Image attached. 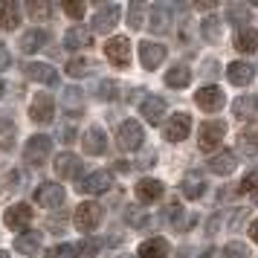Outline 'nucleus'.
<instances>
[{
	"instance_id": "obj_27",
	"label": "nucleus",
	"mask_w": 258,
	"mask_h": 258,
	"mask_svg": "<svg viewBox=\"0 0 258 258\" xmlns=\"http://www.w3.org/2000/svg\"><path fill=\"white\" fill-rule=\"evenodd\" d=\"M226 21L232 26L246 29V24L252 21V9H249L246 3H226Z\"/></svg>"
},
{
	"instance_id": "obj_1",
	"label": "nucleus",
	"mask_w": 258,
	"mask_h": 258,
	"mask_svg": "<svg viewBox=\"0 0 258 258\" xmlns=\"http://www.w3.org/2000/svg\"><path fill=\"white\" fill-rule=\"evenodd\" d=\"M102 206L96 203V200H84L79 203V209L73 212V223H76V229H82V232H93L99 229V223H102Z\"/></svg>"
},
{
	"instance_id": "obj_30",
	"label": "nucleus",
	"mask_w": 258,
	"mask_h": 258,
	"mask_svg": "<svg viewBox=\"0 0 258 258\" xmlns=\"http://www.w3.org/2000/svg\"><path fill=\"white\" fill-rule=\"evenodd\" d=\"M235 49H238V52H246V55H249V52H258V29H249V26L241 29V32L235 35Z\"/></svg>"
},
{
	"instance_id": "obj_36",
	"label": "nucleus",
	"mask_w": 258,
	"mask_h": 258,
	"mask_svg": "<svg viewBox=\"0 0 258 258\" xmlns=\"http://www.w3.org/2000/svg\"><path fill=\"white\" fill-rule=\"evenodd\" d=\"M96 99H102V102H113V99H119V84L110 82V79L99 82V87H96Z\"/></svg>"
},
{
	"instance_id": "obj_16",
	"label": "nucleus",
	"mask_w": 258,
	"mask_h": 258,
	"mask_svg": "<svg viewBox=\"0 0 258 258\" xmlns=\"http://www.w3.org/2000/svg\"><path fill=\"white\" fill-rule=\"evenodd\" d=\"M188 131H191V116L188 113H174V116L165 122V140L180 142L188 137Z\"/></svg>"
},
{
	"instance_id": "obj_35",
	"label": "nucleus",
	"mask_w": 258,
	"mask_h": 258,
	"mask_svg": "<svg viewBox=\"0 0 258 258\" xmlns=\"http://www.w3.org/2000/svg\"><path fill=\"white\" fill-rule=\"evenodd\" d=\"M96 252H99V241L84 238V241L73 244V258H96Z\"/></svg>"
},
{
	"instance_id": "obj_39",
	"label": "nucleus",
	"mask_w": 258,
	"mask_h": 258,
	"mask_svg": "<svg viewBox=\"0 0 258 258\" xmlns=\"http://www.w3.org/2000/svg\"><path fill=\"white\" fill-rule=\"evenodd\" d=\"M223 258H249V246L244 241H229L223 246Z\"/></svg>"
},
{
	"instance_id": "obj_33",
	"label": "nucleus",
	"mask_w": 258,
	"mask_h": 258,
	"mask_svg": "<svg viewBox=\"0 0 258 258\" xmlns=\"http://www.w3.org/2000/svg\"><path fill=\"white\" fill-rule=\"evenodd\" d=\"M15 134H18V128H15L12 119L0 116V148H3V151H9L15 145Z\"/></svg>"
},
{
	"instance_id": "obj_52",
	"label": "nucleus",
	"mask_w": 258,
	"mask_h": 258,
	"mask_svg": "<svg viewBox=\"0 0 258 258\" xmlns=\"http://www.w3.org/2000/svg\"><path fill=\"white\" fill-rule=\"evenodd\" d=\"M0 96H3V82H0Z\"/></svg>"
},
{
	"instance_id": "obj_43",
	"label": "nucleus",
	"mask_w": 258,
	"mask_h": 258,
	"mask_svg": "<svg viewBox=\"0 0 258 258\" xmlns=\"http://www.w3.org/2000/svg\"><path fill=\"white\" fill-rule=\"evenodd\" d=\"M255 188H258V165L246 171L244 183H241V188H238V195H241V191H255Z\"/></svg>"
},
{
	"instance_id": "obj_24",
	"label": "nucleus",
	"mask_w": 258,
	"mask_h": 258,
	"mask_svg": "<svg viewBox=\"0 0 258 258\" xmlns=\"http://www.w3.org/2000/svg\"><path fill=\"white\" fill-rule=\"evenodd\" d=\"M82 145H84V151L87 154H105L107 148V137H105V131L102 128H87L84 131V137H82Z\"/></svg>"
},
{
	"instance_id": "obj_17",
	"label": "nucleus",
	"mask_w": 258,
	"mask_h": 258,
	"mask_svg": "<svg viewBox=\"0 0 258 258\" xmlns=\"http://www.w3.org/2000/svg\"><path fill=\"white\" fill-rule=\"evenodd\" d=\"M168 26H171V6L154 3L151 18H148V29H151L154 35H163V32H168Z\"/></svg>"
},
{
	"instance_id": "obj_38",
	"label": "nucleus",
	"mask_w": 258,
	"mask_h": 258,
	"mask_svg": "<svg viewBox=\"0 0 258 258\" xmlns=\"http://www.w3.org/2000/svg\"><path fill=\"white\" fill-rule=\"evenodd\" d=\"M200 32H203L206 41H221V21H218L215 15H209V18L203 21V29H200Z\"/></svg>"
},
{
	"instance_id": "obj_44",
	"label": "nucleus",
	"mask_w": 258,
	"mask_h": 258,
	"mask_svg": "<svg viewBox=\"0 0 258 258\" xmlns=\"http://www.w3.org/2000/svg\"><path fill=\"white\" fill-rule=\"evenodd\" d=\"M64 12L70 15V18H76V21H82L84 12H87V3H79V0L76 3H64Z\"/></svg>"
},
{
	"instance_id": "obj_2",
	"label": "nucleus",
	"mask_w": 258,
	"mask_h": 258,
	"mask_svg": "<svg viewBox=\"0 0 258 258\" xmlns=\"http://www.w3.org/2000/svg\"><path fill=\"white\" fill-rule=\"evenodd\" d=\"M223 134H226V122H221V119L203 122V125H200V137H198V148L206 151V154H212L218 145H221Z\"/></svg>"
},
{
	"instance_id": "obj_25",
	"label": "nucleus",
	"mask_w": 258,
	"mask_h": 258,
	"mask_svg": "<svg viewBox=\"0 0 258 258\" xmlns=\"http://www.w3.org/2000/svg\"><path fill=\"white\" fill-rule=\"evenodd\" d=\"M44 44H49V35L44 29H26V35L21 38V52L24 55H32L38 49H44Z\"/></svg>"
},
{
	"instance_id": "obj_21",
	"label": "nucleus",
	"mask_w": 258,
	"mask_h": 258,
	"mask_svg": "<svg viewBox=\"0 0 258 258\" xmlns=\"http://www.w3.org/2000/svg\"><path fill=\"white\" fill-rule=\"evenodd\" d=\"M93 44V32L90 29H84V26H70L67 32H64V47L67 49H84V47H90Z\"/></svg>"
},
{
	"instance_id": "obj_13",
	"label": "nucleus",
	"mask_w": 258,
	"mask_h": 258,
	"mask_svg": "<svg viewBox=\"0 0 258 258\" xmlns=\"http://www.w3.org/2000/svg\"><path fill=\"white\" fill-rule=\"evenodd\" d=\"M140 61L145 70H157L165 61V47L157 44V41H142L140 44Z\"/></svg>"
},
{
	"instance_id": "obj_18",
	"label": "nucleus",
	"mask_w": 258,
	"mask_h": 258,
	"mask_svg": "<svg viewBox=\"0 0 258 258\" xmlns=\"http://www.w3.org/2000/svg\"><path fill=\"white\" fill-rule=\"evenodd\" d=\"M226 79H229L235 87H246V84H252V79H255V67L246 64V61H232V64L226 67Z\"/></svg>"
},
{
	"instance_id": "obj_28",
	"label": "nucleus",
	"mask_w": 258,
	"mask_h": 258,
	"mask_svg": "<svg viewBox=\"0 0 258 258\" xmlns=\"http://www.w3.org/2000/svg\"><path fill=\"white\" fill-rule=\"evenodd\" d=\"M15 249L24 252V255L38 252V249H41V232H38V229H26V232H21L18 238H15Z\"/></svg>"
},
{
	"instance_id": "obj_11",
	"label": "nucleus",
	"mask_w": 258,
	"mask_h": 258,
	"mask_svg": "<svg viewBox=\"0 0 258 258\" xmlns=\"http://www.w3.org/2000/svg\"><path fill=\"white\" fill-rule=\"evenodd\" d=\"M35 203L38 206H47V209H58L64 203V188L61 183H41L35 191Z\"/></svg>"
},
{
	"instance_id": "obj_5",
	"label": "nucleus",
	"mask_w": 258,
	"mask_h": 258,
	"mask_svg": "<svg viewBox=\"0 0 258 258\" xmlns=\"http://www.w3.org/2000/svg\"><path fill=\"white\" fill-rule=\"evenodd\" d=\"M79 188L84 195H105V191L113 188V174L107 168H96V171H90L84 177V183H79Z\"/></svg>"
},
{
	"instance_id": "obj_40",
	"label": "nucleus",
	"mask_w": 258,
	"mask_h": 258,
	"mask_svg": "<svg viewBox=\"0 0 258 258\" xmlns=\"http://www.w3.org/2000/svg\"><path fill=\"white\" fill-rule=\"evenodd\" d=\"M238 151L246 154V157H258V142L252 140V134H241V137H238Z\"/></svg>"
},
{
	"instance_id": "obj_14",
	"label": "nucleus",
	"mask_w": 258,
	"mask_h": 258,
	"mask_svg": "<svg viewBox=\"0 0 258 258\" xmlns=\"http://www.w3.org/2000/svg\"><path fill=\"white\" fill-rule=\"evenodd\" d=\"M195 102H198V107H203V110H209V113H215V110H221L223 107V90L221 87H215V84H206V87H200L198 96H195Z\"/></svg>"
},
{
	"instance_id": "obj_8",
	"label": "nucleus",
	"mask_w": 258,
	"mask_h": 258,
	"mask_svg": "<svg viewBox=\"0 0 258 258\" xmlns=\"http://www.w3.org/2000/svg\"><path fill=\"white\" fill-rule=\"evenodd\" d=\"M105 55L110 64H116V67H128L131 64V41L128 38H110L105 44Z\"/></svg>"
},
{
	"instance_id": "obj_3",
	"label": "nucleus",
	"mask_w": 258,
	"mask_h": 258,
	"mask_svg": "<svg viewBox=\"0 0 258 258\" xmlns=\"http://www.w3.org/2000/svg\"><path fill=\"white\" fill-rule=\"evenodd\" d=\"M119 148L122 151H140L142 142H145V131L137 119H125L122 125H119Z\"/></svg>"
},
{
	"instance_id": "obj_22",
	"label": "nucleus",
	"mask_w": 258,
	"mask_h": 258,
	"mask_svg": "<svg viewBox=\"0 0 258 258\" xmlns=\"http://www.w3.org/2000/svg\"><path fill=\"white\" fill-rule=\"evenodd\" d=\"M165 186L160 183V180H154V177H142L140 183H137V198L142 200V203H154V200L163 198Z\"/></svg>"
},
{
	"instance_id": "obj_31",
	"label": "nucleus",
	"mask_w": 258,
	"mask_h": 258,
	"mask_svg": "<svg viewBox=\"0 0 258 258\" xmlns=\"http://www.w3.org/2000/svg\"><path fill=\"white\" fill-rule=\"evenodd\" d=\"M61 102H64V110H67V113L79 116V113H82V107H84L82 87H67V90H64V96H61Z\"/></svg>"
},
{
	"instance_id": "obj_48",
	"label": "nucleus",
	"mask_w": 258,
	"mask_h": 258,
	"mask_svg": "<svg viewBox=\"0 0 258 258\" xmlns=\"http://www.w3.org/2000/svg\"><path fill=\"white\" fill-rule=\"evenodd\" d=\"M249 238L258 244V218H252V223H249Z\"/></svg>"
},
{
	"instance_id": "obj_4",
	"label": "nucleus",
	"mask_w": 258,
	"mask_h": 258,
	"mask_svg": "<svg viewBox=\"0 0 258 258\" xmlns=\"http://www.w3.org/2000/svg\"><path fill=\"white\" fill-rule=\"evenodd\" d=\"M119 18H122V6L119 3H99L96 6V18H93V29L105 35V32H110L119 24Z\"/></svg>"
},
{
	"instance_id": "obj_47",
	"label": "nucleus",
	"mask_w": 258,
	"mask_h": 258,
	"mask_svg": "<svg viewBox=\"0 0 258 258\" xmlns=\"http://www.w3.org/2000/svg\"><path fill=\"white\" fill-rule=\"evenodd\" d=\"M58 140H61V142H73V140H76V128L64 125V128L58 131Z\"/></svg>"
},
{
	"instance_id": "obj_15",
	"label": "nucleus",
	"mask_w": 258,
	"mask_h": 258,
	"mask_svg": "<svg viewBox=\"0 0 258 258\" xmlns=\"http://www.w3.org/2000/svg\"><path fill=\"white\" fill-rule=\"evenodd\" d=\"M55 174L64 177V180H79V177H82V160L70 151L58 154V157H55Z\"/></svg>"
},
{
	"instance_id": "obj_49",
	"label": "nucleus",
	"mask_w": 258,
	"mask_h": 258,
	"mask_svg": "<svg viewBox=\"0 0 258 258\" xmlns=\"http://www.w3.org/2000/svg\"><path fill=\"white\" fill-rule=\"evenodd\" d=\"M116 258H137V255H128V252H119Z\"/></svg>"
},
{
	"instance_id": "obj_20",
	"label": "nucleus",
	"mask_w": 258,
	"mask_h": 258,
	"mask_svg": "<svg viewBox=\"0 0 258 258\" xmlns=\"http://www.w3.org/2000/svg\"><path fill=\"white\" fill-rule=\"evenodd\" d=\"M29 221H32V209H29L26 203H15V206H9L6 215H3V223H6L9 229H24Z\"/></svg>"
},
{
	"instance_id": "obj_41",
	"label": "nucleus",
	"mask_w": 258,
	"mask_h": 258,
	"mask_svg": "<svg viewBox=\"0 0 258 258\" xmlns=\"http://www.w3.org/2000/svg\"><path fill=\"white\" fill-rule=\"evenodd\" d=\"M128 26L131 29H140L142 26V3L140 0H134L128 6Z\"/></svg>"
},
{
	"instance_id": "obj_23",
	"label": "nucleus",
	"mask_w": 258,
	"mask_h": 258,
	"mask_svg": "<svg viewBox=\"0 0 258 258\" xmlns=\"http://www.w3.org/2000/svg\"><path fill=\"white\" fill-rule=\"evenodd\" d=\"M171 252V246L165 238H148V241H142L140 249H137V258H165Z\"/></svg>"
},
{
	"instance_id": "obj_9",
	"label": "nucleus",
	"mask_w": 258,
	"mask_h": 258,
	"mask_svg": "<svg viewBox=\"0 0 258 258\" xmlns=\"http://www.w3.org/2000/svg\"><path fill=\"white\" fill-rule=\"evenodd\" d=\"M49 151H52V140L44 137V134H38V137H32V140H26L24 157L29 160V163L41 165L44 160H49Z\"/></svg>"
},
{
	"instance_id": "obj_32",
	"label": "nucleus",
	"mask_w": 258,
	"mask_h": 258,
	"mask_svg": "<svg viewBox=\"0 0 258 258\" xmlns=\"http://www.w3.org/2000/svg\"><path fill=\"white\" fill-rule=\"evenodd\" d=\"M188 82H191V70H188L186 64H177V67H171V70L165 73V84L168 87H186Z\"/></svg>"
},
{
	"instance_id": "obj_6",
	"label": "nucleus",
	"mask_w": 258,
	"mask_h": 258,
	"mask_svg": "<svg viewBox=\"0 0 258 258\" xmlns=\"http://www.w3.org/2000/svg\"><path fill=\"white\" fill-rule=\"evenodd\" d=\"M21 70H24V76L29 79V82L47 84V87H55V84H58V73L52 70L49 64H41V61H26Z\"/></svg>"
},
{
	"instance_id": "obj_50",
	"label": "nucleus",
	"mask_w": 258,
	"mask_h": 258,
	"mask_svg": "<svg viewBox=\"0 0 258 258\" xmlns=\"http://www.w3.org/2000/svg\"><path fill=\"white\" fill-rule=\"evenodd\" d=\"M203 258H215V249H209V252H206V255H203Z\"/></svg>"
},
{
	"instance_id": "obj_42",
	"label": "nucleus",
	"mask_w": 258,
	"mask_h": 258,
	"mask_svg": "<svg viewBox=\"0 0 258 258\" xmlns=\"http://www.w3.org/2000/svg\"><path fill=\"white\" fill-rule=\"evenodd\" d=\"M180 215H183V206H180L177 200H171V203L163 209V215H160V218H163V223H165V221H168V223H177V218H180Z\"/></svg>"
},
{
	"instance_id": "obj_51",
	"label": "nucleus",
	"mask_w": 258,
	"mask_h": 258,
	"mask_svg": "<svg viewBox=\"0 0 258 258\" xmlns=\"http://www.w3.org/2000/svg\"><path fill=\"white\" fill-rule=\"evenodd\" d=\"M0 258H9V252H3V249H0Z\"/></svg>"
},
{
	"instance_id": "obj_10",
	"label": "nucleus",
	"mask_w": 258,
	"mask_h": 258,
	"mask_svg": "<svg viewBox=\"0 0 258 258\" xmlns=\"http://www.w3.org/2000/svg\"><path fill=\"white\" fill-rule=\"evenodd\" d=\"M140 113L148 125H163L165 119V99L163 96H145L140 102Z\"/></svg>"
},
{
	"instance_id": "obj_37",
	"label": "nucleus",
	"mask_w": 258,
	"mask_h": 258,
	"mask_svg": "<svg viewBox=\"0 0 258 258\" xmlns=\"http://www.w3.org/2000/svg\"><path fill=\"white\" fill-rule=\"evenodd\" d=\"M26 12L32 15L35 21H47L49 12H52V6H49V3H44V0H29V3H26Z\"/></svg>"
},
{
	"instance_id": "obj_34",
	"label": "nucleus",
	"mask_w": 258,
	"mask_h": 258,
	"mask_svg": "<svg viewBox=\"0 0 258 258\" xmlns=\"http://www.w3.org/2000/svg\"><path fill=\"white\" fill-rule=\"evenodd\" d=\"M93 73V61L90 58H70V64H67V76L70 79H84V76H90Z\"/></svg>"
},
{
	"instance_id": "obj_29",
	"label": "nucleus",
	"mask_w": 258,
	"mask_h": 258,
	"mask_svg": "<svg viewBox=\"0 0 258 258\" xmlns=\"http://www.w3.org/2000/svg\"><path fill=\"white\" fill-rule=\"evenodd\" d=\"M232 113L235 119H252L258 116V99L255 96H241L232 102Z\"/></svg>"
},
{
	"instance_id": "obj_19",
	"label": "nucleus",
	"mask_w": 258,
	"mask_h": 258,
	"mask_svg": "<svg viewBox=\"0 0 258 258\" xmlns=\"http://www.w3.org/2000/svg\"><path fill=\"white\" fill-rule=\"evenodd\" d=\"M21 26V3L15 0H0V29L12 32Z\"/></svg>"
},
{
	"instance_id": "obj_45",
	"label": "nucleus",
	"mask_w": 258,
	"mask_h": 258,
	"mask_svg": "<svg viewBox=\"0 0 258 258\" xmlns=\"http://www.w3.org/2000/svg\"><path fill=\"white\" fill-rule=\"evenodd\" d=\"M49 258H73V244H61V246H55Z\"/></svg>"
},
{
	"instance_id": "obj_7",
	"label": "nucleus",
	"mask_w": 258,
	"mask_h": 258,
	"mask_svg": "<svg viewBox=\"0 0 258 258\" xmlns=\"http://www.w3.org/2000/svg\"><path fill=\"white\" fill-rule=\"evenodd\" d=\"M29 116L35 119V122H52L55 119V102H52V96L49 93H35L32 96V105H29Z\"/></svg>"
},
{
	"instance_id": "obj_26",
	"label": "nucleus",
	"mask_w": 258,
	"mask_h": 258,
	"mask_svg": "<svg viewBox=\"0 0 258 258\" xmlns=\"http://www.w3.org/2000/svg\"><path fill=\"white\" fill-rule=\"evenodd\" d=\"M180 191H183V198L198 200V198H203L206 183H203V177H200L198 171H188V174L183 177V183H180Z\"/></svg>"
},
{
	"instance_id": "obj_46",
	"label": "nucleus",
	"mask_w": 258,
	"mask_h": 258,
	"mask_svg": "<svg viewBox=\"0 0 258 258\" xmlns=\"http://www.w3.org/2000/svg\"><path fill=\"white\" fill-rule=\"evenodd\" d=\"M6 67H12V52L0 44V70H6Z\"/></svg>"
},
{
	"instance_id": "obj_12",
	"label": "nucleus",
	"mask_w": 258,
	"mask_h": 258,
	"mask_svg": "<svg viewBox=\"0 0 258 258\" xmlns=\"http://www.w3.org/2000/svg\"><path fill=\"white\" fill-rule=\"evenodd\" d=\"M206 165L212 168V174L226 177V174H232V171H235V165H238V154L229 151V148H223V151H215L209 160H206Z\"/></svg>"
}]
</instances>
